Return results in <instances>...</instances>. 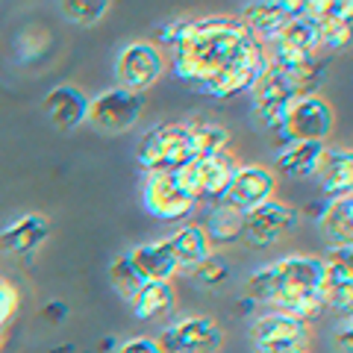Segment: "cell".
I'll return each instance as SVG.
<instances>
[{"label":"cell","mask_w":353,"mask_h":353,"mask_svg":"<svg viewBox=\"0 0 353 353\" xmlns=\"http://www.w3.org/2000/svg\"><path fill=\"white\" fill-rule=\"evenodd\" d=\"M165 57L176 80L197 92L221 71L241 62L268 59V48L253 39L236 15H201L189 18L183 39Z\"/></svg>","instance_id":"6da1fadb"},{"label":"cell","mask_w":353,"mask_h":353,"mask_svg":"<svg viewBox=\"0 0 353 353\" xmlns=\"http://www.w3.org/2000/svg\"><path fill=\"white\" fill-rule=\"evenodd\" d=\"M321 259L309 253H289L259 265L245 280V301L256 309H283L312 324L321 306Z\"/></svg>","instance_id":"7a4b0ae2"},{"label":"cell","mask_w":353,"mask_h":353,"mask_svg":"<svg viewBox=\"0 0 353 353\" xmlns=\"http://www.w3.org/2000/svg\"><path fill=\"white\" fill-rule=\"evenodd\" d=\"M327 74V59H306V62H283V59H265L259 77L250 85V106H289L297 97L318 94Z\"/></svg>","instance_id":"3957f363"},{"label":"cell","mask_w":353,"mask_h":353,"mask_svg":"<svg viewBox=\"0 0 353 353\" xmlns=\"http://www.w3.org/2000/svg\"><path fill=\"white\" fill-rule=\"evenodd\" d=\"M194 159H197V148L185 121H159L136 145V162L145 174L180 171Z\"/></svg>","instance_id":"277c9868"},{"label":"cell","mask_w":353,"mask_h":353,"mask_svg":"<svg viewBox=\"0 0 353 353\" xmlns=\"http://www.w3.org/2000/svg\"><path fill=\"white\" fill-rule=\"evenodd\" d=\"M256 353H309L312 324L283 309H259L248 327Z\"/></svg>","instance_id":"5b68a950"},{"label":"cell","mask_w":353,"mask_h":353,"mask_svg":"<svg viewBox=\"0 0 353 353\" xmlns=\"http://www.w3.org/2000/svg\"><path fill=\"white\" fill-rule=\"evenodd\" d=\"M141 206L165 224H185L197 215V203L176 171H153L141 176Z\"/></svg>","instance_id":"8992f818"},{"label":"cell","mask_w":353,"mask_h":353,"mask_svg":"<svg viewBox=\"0 0 353 353\" xmlns=\"http://www.w3.org/2000/svg\"><path fill=\"white\" fill-rule=\"evenodd\" d=\"M333 130H336V109L318 92L297 97V101L285 106L280 132L274 139L280 145H285V141H324V145H330Z\"/></svg>","instance_id":"52a82bcc"},{"label":"cell","mask_w":353,"mask_h":353,"mask_svg":"<svg viewBox=\"0 0 353 353\" xmlns=\"http://www.w3.org/2000/svg\"><path fill=\"white\" fill-rule=\"evenodd\" d=\"M239 165H241V159L227 148V150L209 153V157H197L194 162H189L176 174H180V180L185 189H189V194L203 206V203L224 201Z\"/></svg>","instance_id":"ba28073f"},{"label":"cell","mask_w":353,"mask_h":353,"mask_svg":"<svg viewBox=\"0 0 353 353\" xmlns=\"http://www.w3.org/2000/svg\"><path fill=\"white\" fill-rule=\"evenodd\" d=\"M168 71V57L153 41H130L115 57V88L145 94Z\"/></svg>","instance_id":"9c48e42d"},{"label":"cell","mask_w":353,"mask_h":353,"mask_svg":"<svg viewBox=\"0 0 353 353\" xmlns=\"http://www.w3.org/2000/svg\"><path fill=\"white\" fill-rule=\"evenodd\" d=\"M159 353H221L224 347V327L212 315H185L159 330Z\"/></svg>","instance_id":"30bf717a"},{"label":"cell","mask_w":353,"mask_h":353,"mask_svg":"<svg viewBox=\"0 0 353 353\" xmlns=\"http://www.w3.org/2000/svg\"><path fill=\"white\" fill-rule=\"evenodd\" d=\"M145 115V94H132L124 88H109L88 101L85 124H92L103 136H124L136 130Z\"/></svg>","instance_id":"8fae6325"},{"label":"cell","mask_w":353,"mask_h":353,"mask_svg":"<svg viewBox=\"0 0 353 353\" xmlns=\"http://www.w3.org/2000/svg\"><path fill=\"white\" fill-rule=\"evenodd\" d=\"M297 218L301 212L283 197H271L262 206L250 209L245 215V233H241V245H248L253 250H265L280 245L285 236L294 233Z\"/></svg>","instance_id":"7c38bea8"},{"label":"cell","mask_w":353,"mask_h":353,"mask_svg":"<svg viewBox=\"0 0 353 353\" xmlns=\"http://www.w3.org/2000/svg\"><path fill=\"white\" fill-rule=\"evenodd\" d=\"M303 12H306V0H253V3L241 6L236 18L259 44L271 48L285 30V24Z\"/></svg>","instance_id":"4fadbf2b"},{"label":"cell","mask_w":353,"mask_h":353,"mask_svg":"<svg viewBox=\"0 0 353 353\" xmlns=\"http://www.w3.org/2000/svg\"><path fill=\"white\" fill-rule=\"evenodd\" d=\"M271 59H283V62H306V59H318L321 53V32H318V21L309 12V0H306V12L292 18L285 30L277 36V41L268 48Z\"/></svg>","instance_id":"5bb4252c"},{"label":"cell","mask_w":353,"mask_h":353,"mask_svg":"<svg viewBox=\"0 0 353 353\" xmlns=\"http://www.w3.org/2000/svg\"><path fill=\"white\" fill-rule=\"evenodd\" d=\"M353 250H330L321 259V306L324 312L350 315L353 306Z\"/></svg>","instance_id":"9a60e30c"},{"label":"cell","mask_w":353,"mask_h":353,"mask_svg":"<svg viewBox=\"0 0 353 353\" xmlns=\"http://www.w3.org/2000/svg\"><path fill=\"white\" fill-rule=\"evenodd\" d=\"M277 174L271 171V165L262 162H241L239 171L230 183V192L224 201H230L233 206H239L241 212H250V209L262 206L265 201L277 197Z\"/></svg>","instance_id":"2e32d148"},{"label":"cell","mask_w":353,"mask_h":353,"mask_svg":"<svg viewBox=\"0 0 353 353\" xmlns=\"http://www.w3.org/2000/svg\"><path fill=\"white\" fill-rule=\"evenodd\" d=\"M197 224H201L203 236L209 239V245L218 253L221 248H233L241 245V233H245V215L239 206H233L230 201H215V203H203L197 206Z\"/></svg>","instance_id":"e0dca14e"},{"label":"cell","mask_w":353,"mask_h":353,"mask_svg":"<svg viewBox=\"0 0 353 353\" xmlns=\"http://www.w3.org/2000/svg\"><path fill=\"white\" fill-rule=\"evenodd\" d=\"M50 236V221L41 212H24L0 227V253L6 256H32Z\"/></svg>","instance_id":"ac0fdd59"},{"label":"cell","mask_w":353,"mask_h":353,"mask_svg":"<svg viewBox=\"0 0 353 353\" xmlns=\"http://www.w3.org/2000/svg\"><path fill=\"white\" fill-rule=\"evenodd\" d=\"M324 150V141H285L274 153L271 171L277 174V180L280 176H285V180H309L321 168Z\"/></svg>","instance_id":"d6986e66"},{"label":"cell","mask_w":353,"mask_h":353,"mask_svg":"<svg viewBox=\"0 0 353 353\" xmlns=\"http://www.w3.org/2000/svg\"><path fill=\"white\" fill-rule=\"evenodd\" d=\"M44 115H48L50 127L59 132H71L80 124H85L88 115V97L83 94V88H77L71 83H62L57 88H50L44 94Z\"/></svg>","instance_id":"ffe728a7"},{"label":"cell","mask_w":353,"mask_h":353,"mask_svg":"<svg viewBox=\"0 0 353 353\" xmlns=\"http://www.w3.org/2000/svg\"><path fill=\"white\" fill-rule=\"evenodd\" d=\"M165 245H168L171 256L176 262V268H180V277H189V274L201 265L206 256H212V245H209V239L203 236V230L197 221H185L183 227H176L174 233L162 236Z\"/></svg>","instance_id":"44dd1931"},{"label":"cell","mask_w":353,"mask_h":353,"mask_svg":"<svg viewBox=\"0 0 353 353\" xmlns=\"http://www.w3.org/2000/svg\"><path fill=\"white\" fill-rule=\"evenodd\" d=\"M127 256L132 262V268H136V274L141 277V283H174L180 277V268H176L165 239L141 241V245L132 248Z\"/></svg>","instance_id":"7402d4cb"},{"label":"cell","mask_w":353,"mask_h":353,"mask_svg":"<svg viewBox=\"0 0 353 353\" xmlns=\"http://www.w3.org/2000/svg\"><path fill=\"white\" fill-rule=\"evenodd\" d=\"M318 189H321L324 201H336V197H350L353 189V157L347 148L341 145H327L324 162L315 174Z\"/></svg>","instance_id":"603a6c76"},{"label":"cell","mask_w":353,"mask_h":353,"mask_svg":"<svg viewBox=\"0 0 353 353\" xmlns=\"http://www.w3.org/2000/svg\"><path fill=\"white\" fill-rule=\"evenodd\" d=\"M318 230L330 250H350L353 248V197H336L324 201L318 215Z\"/></svg>","instance_id":"cb8c5ba5"},{"label":"cell","mask_w":353,"mask_h":353,"mask_svg":"<svg viewBox=\"0 0 353 353\" xmlns=\"http://www.w3.org/2000/svg\"><path fill=\"white\" fill-rule=\"evenodd\" d=\"M127 306L132 318H139V321H165V318H171L176 306L174 283H141Z\"/></svg>","instance_id":"d4e9b609"},{"label":"cell","mask_w":353,"mask_h":353,"mask_svg":"<svg viewBox=\"0 0 353 353\" xmlns=\"http://www.w3.org/2000/svg\"><path fill=\"white\" fill-rule=\"evenodd\" d=\"M185 124H189L192 136H194L197 157H209V153L230 148V130H227V124H221L218 118L194 115V118H185Z\"/></svg>","instance_id":"484cf974"},{"label":"cell","mask_w":353,"mask_h":353,"mask_svg":"<svg viewBox=\"0 0 353 353\" xmlns=\"http://www.w3.org/2000/svg\"><path fill=\"white\" fill-rule=\"evenodd\" d=\"M109 6L106 0H71V3H62L59 12L65 21H71L77 27H94L109 15Z\"/></svg>","instance_id":"4316f807"},{"label":"cell","mask_w":353,"mask_h":353,"mask_svg":"<svg viewBox=\"0 0 353 353\" xmlns=\"http://www.w3.org/2000/svg\"><path fill=\"white\" fill-rule=\"evenodd\" d=\"M109 285L124 297V301L130 303V297L139 292V285H141V277L136 274V268H132V262L127 253H121V256H115L112 262H109Z\"/></svg>","instance_id":"83f0119b"},{"label":"cell","mask_w":353,"mask_h":353,"mask_svg":"<svg viewBox=\"0 0 353 353\" xmlns=\"http://www.w3.org/2000/svg\"><path fill=\"white\" fill-rule=\"evenodd\" d=\"M189 277H192L197 285H203V289H218L221 283L230 280V262L221 259L218 253H212V256H206L201 265H197V268L189 274Z\"/></svg>","instance_id":"f1b7e54d"},{"label":"cell","mask_w":353,"mask_h":353,"mask_svg":"<svg viewBox=\"0 0 353 353\" xmlns=\"http://www.w3.org/2000/svg\"><path fill=\"white\" fill-rule=\"evenodd\" d=\"M18 303H21V294H18V289L9 280H3L0 277V330H3L9 321L15 318V312H18Z\"/></svg>","instance_id":"f546056e"},{"label":"cell","mask_w":353,"mask_h":353,"mask_svg":"<svg viewBox=\"0 0 353 353\" xmlns=\"http://www.w3.org/2000/svg\"><path fill=\"white\" fill-rule=\"evenodd\" d=\"M333 350L336 353H353V324L350 315H339L333 324Z\"/></svg>","instance_id":"4dcf8cb0"},{"label":"cell","mask_w":353,"mask_h":353,"mask_svg":"<svg viewBox=\"0 0 353 353\" xmlns=\"http://www.w3.org/2000/svg\"><path fill=\"white\" fill-rule=\"evenodd\" d=\"M115 353H159V347L153 336H130L124 341H118Z\"/></svg>","instance_id":"1f68e13d"},{"label":"cell","mask_w":353,"mask_h":353,"mask_svg":"<svg viewBox=\"0 0 353 353\" xmlns=\"http://www.w3.org/2000/svg\"><path fill=\"white\" fill-rule=\"evenodd\" d=\"M41 318H44V324H50V327H59L68 321V303L65 301H50V303H44L41 306Z\"/></svg>","instance_id":"d6a6232c"},{"label":"cell","mask_w":353,"mask_h":353,"mask_svg":"<svg viewBox=\"0 0 353 353\" xmlns=\"http://www.w3.org/2000/svg\"><path fill=\"white\" fill-rule=\"evenodd\" d=\"M115 347H118L115 336H106V339H101V345H97V350H101V353H115Z\"/></svg>","instance_id":"836d02e7"},{"label":"cell","mask_w":353,"mask_h":353,"mask_svg":"<svg viewBox=\"0 0 353 353\" xmlns=\"http://www.w3.org/2000/svg\"><path fill=\"white\" fill-rule=\"evenodd\" d=\"M0 353H3V339H0Z\"/></svg>","instance_id":"e575fe53"}]
</instances>
